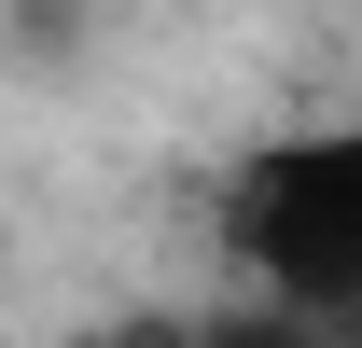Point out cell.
<instances>
[{
  "label": "cell",
  "mask_w": 362,
  "mask_h": 348,
  "mask_svg": "<svg viewBox=\"0 0 362 348\" xmlns=\"http://www.w3.org/2000/svg\"><path fill=\"white\" fill-rule=\"evenodd\" d=\"M223 265H237V293L362 335V112L265 139L223 181Z\"/></svg>",
  "instance_id": "1"
}]
</instances>
